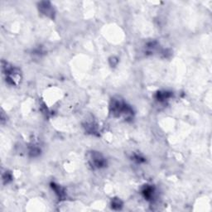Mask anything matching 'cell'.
Returning <instances> with one entry per match:
<instances>
[{"label":"cell","mask_w":212,"mask_h":212,"mask_svg":"<svg viewBox=\"0 0 212 212\" xmlns=\"http://www.w3.org/2000/svg\"><path fill=\"white\" fill-rule=\"evenodd\" d=\"M89 162H90L91 166L95 168H101L105 165V160L102 157V155L99 152H93L91 154Z\"/></svg>","instance_id":"obj_1"},{"label":"cell","mask_w":212,"mask_h":212,"mask_svg":"<svg viewBox=\"0 0 212 212\" xmlns=\"http://www.w3.org/2000/svg\"><path fill=\"white\" fill-rule=\"evenodd\" d=\"M42 3L43 4V5H42L40 7L42 13H43L44 14H46V15H47V16L49 15V14H51V15H52V13H53L52 8H51V6L48 5L49 3L44 2V3Z\"/></svg>","instance_id":"obj_2"},{"label":"cell","mask_w":212,"mask_h":212,"mask_svg":"<svg viewBox=\"0 0 212 212\" xmlns=\"http://www.w3.org/2000/svg\"><path fill=\"white\" fill-rule=\"evenodd\" d=\"M143 194L147 200H152L153 197L154 189L152 187H146L143 191Z\"/></svg>","instance_id":"obj_3"},{"label":"cell","mask_w":212,"mask_h":212,"mask_svg":"<svg viewBox=\"0 0 212 212\" xmlns=\"http://www.w3.org/2000/svg\"><path fill=\"white\" fill-rule=\"evenodd\" d=\"M121 206L122 202L120 201V200L119 199H114V201H113V202H112V207H113L114 209L119 210L121 208Z\"/></svg>","instance_id":"obj_4"}]
</instances>
